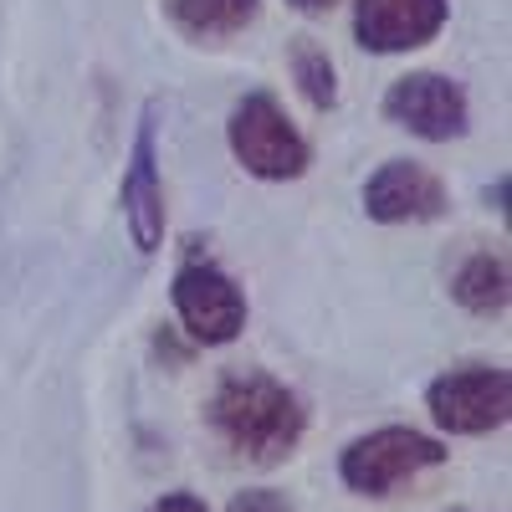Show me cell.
Instances as JSON below:
<instances>
[{"instance_id": "6da1fadb", "label": "cell", "mask_w": 512, "mask_h": 512, "mask_svg": "<svg viewBox=\"0 0 512 512\" xmlns=\"http://www.w3.org/2000/svg\"><path fill=\"white\" fill-rule=\"evenodd\" d=\"M205 415L216 425V436L256 466L287 461L308 431L303 395L287 390V384L272 379L267 369H226Z\"/></svg>"}, {"instance_id": "7a4b0ae2", "label": "cell", "mask_w": 512, "mask_h": 512, "mask_svg": "<svg viewBox=\"0 0 512 512\" xmlns=\"http://www.w3.org/2000/svg\"><path fill=\"white\" fill-rule=\"evenodd\" d=\"M226 144L236 154V164L256 180H303L308 164H313V144L297 134V123L287 118V108L272 93H246L231 108L226 123Z\"/></svg>"}, {"instance_id": "3957f363", "label": "cell", "mask_w": 512, "mask_h": 512, "mask_svg": "<svg viewBox=\"0 0 512 512\" xmlns=\"http://www.w3.org/2000/svg\"><path fill=\"white\" fill-rule=\"evenodd\" d=\"M441 461H446V446L436 436L410 431V425H379V431L344 446L338 477H344V487L359 492V497H390L395 487L415 482L420 472H431Z\"/></svg>"}, {"instance_id": "277c9868", "label": "cell", "mask_w": 512, "mask_h": 512, "mask_svg": "<svg viewBox=\"0 0 512 512\" xmlns=\"http://www.w3.org/2000/svg\"><path fill=\"white\" fill-rule=\"evenodd\" d=\"M425 410L446 436H487L512 415V374L497 364H461L431 379Z\"/></svg>"}, {"instance_id": "5b68a950", "label": "cell", "mask_w": 512, "mask_h": 512, "mask_svg": "<svg viewBox=\"0 0 512 512\" xmlns=\"http://www.w3.org/2000/svg\"><path fill=\"white\" fill-rule=\"evenodd\" d=\"M175 313L185 323V333L205 349H221L231 338H241L246 328V292L236 287V277H226L216 262H185L175 272Z\"/></svg>"}, {"instance_id": "8992f818", "label": "cell", "mask_w": 512, "mask_h": 512, "mask_svg": "<svg viewBox=\"0 0 512 512\" xmlns=\"http://www.w3.org/2000/svg\"><path fill=\"white\" fill-rule=\"evenodd\" d=\"M384 118L400 123L405 134H415L425 144H451L472 128V103H466L461 82H451L441 72H410V77L390 82Z\"/></svg>"}, {"instance_id": "52a82bcc", "label": "cell", "mask_w": 512, "mask_h": 512, "mask_svg": "<svg viewBox=\"0 0 512 512\" xmlns=\"http://www.w3.org/2000/svg\"><path fill=\"white\" fill-rule=\"evenodd\" d=\"M154 103L139 113L134 144H128V164H123V226L134 236V246L149 256L164 241V180H159V123H154Z\"/></svg>"}, {"instance_id": "ba28073f", "label": "cell", "mask_w": 512, "mask_h": 512, "mask_svg": "<svg viewBox=\"0 0 512 512\" xmlns=\"http://www.w3.org/2000/svg\"><path fill=\"white\" fill-rule=\"evenodd\" d=\"M446 180L436 169H425L415 159H390L379 164L369 185H364V216L379 226H420V221H441L446 216Z\"/></svg>"}, {"instance_id": "9c48e42d", "label": "cell", "mask_w": 512, "mask_h": 512, "mask_svg": "<svg viewBox=\"0 0 512 512\" xmlns=\"http://www.w3.org/2000/svg\"><path fill=\"white\" fill-rule=\"evenodd\" d=\"M446 21H451L446 0H354V36L374 57L431 47L446 31Z\"/></svg>"}, {"instance_id": "30bf717a", "label": "cell", "mask_w": 512, "mask_h": 512, "mask_svg": "<svg viewBox=\"0 0 512 512\" xmlns=\"http://www.w3.org/2000/svg\"><path fill=\"white\" fill-rule=\"evenodd\" d=\"M451 297L477 313V318H497L512 303V272H507V256L502 251H472L466 262L451 272Z\"/></svg>"}, {"instance_id": "8fae6325", "label": "cell", "mask_w": 512, "mask_h": 512, "mask_svg": "<svg viewBox=\"0 0 512 512\" xmlns=\"http://www.w3.org/2000/svg\"><path fill=\"white\" fill-rule=\"evenodd\" d=\"M164 11L190 41H226L256 21L262 0H164Z\"/></svg>"}, {"instance_id": "7c38bea8", "label": "cell", "mask_w": 512, "mask_h": 512, "mask_svg": "<svg viewBox=\"0 0 512 512\" xmlns=\"http://www.w3.org/2000/svg\"><path fill=\"white\" fill-rule=\"evenodd\" d=\"M287 62H292V82H297V93H303L313 108H323V113H328V108L338 103V72H333L328 47H318L313 36H292Z\"/></svg>"}, {"instance_id": "4fadbf2b", "label": "cell", "mask_w": 512, "mask_h": 512, "mask_svg": "<svg viewBox=\"0 0 512 512\" xmlns=\"http://www.w3.org/2000/svg\"><path fill=\"white\" fill-rule=\"evenodd\" d=\"M226 512H292V502L272 487H251V492H236Z\"/></svg>"}, {"instance_id": "5bb4252c", "label": "cell", "mask_w": 512, "mask_h": 512, "mask_svg": "<svg viewBox=\"0 0 512 512\" xmlns=\"http://www.w3.org/2000/svg\"><path fill=\"white\" fill-rule=\"evenodd\" d=\"M149 512H210V507H205L195 492H164V497H159Z\"/></svg>"}, {"instance_id": "9a60e30c", "label": "cell", "mask_w": 512, "mask_h": 512, "mask_svg": "<svg viewBox=\"0 0 512 512\" xmlns=\"http://www.w3.org/2000/svg\"><path fill=\"white\" fill-rule=\"evenodd\" d=\"M287 6H292V11H303V16H328L338 0H287Z\"/></svg>"}]
</instances>
